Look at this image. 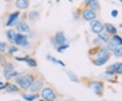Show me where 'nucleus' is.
Listing matches in <instances>:
<instances>
[{"mask_svg":"<svg viewBox=\"0 0 122 101\" xmlns=\"http://www.w3.org/2000/svg\"><path fill=\"white\" fill-rule=\"evenodd\" d=\"M18 85L24 90L30 88L31 85L33 84V79L30 76H25L18 79L17 81Z\"/></svg>","mask_w":122,"mask_h":101,"instance_id":"nucleus-1","label":"nucleus"},{"mask_svg":"<svg viewBox=\"0 0 122 101\" xmlns=\"http://www.w3.org/2000/svg\"><path fill=\"white\" fill-rule=\"evenodd\" d=\"M15 42L19 45H21L24 48H26L29 46V41L27 40V37H26L25 35L20 34V33H18L16 34V38H15Z\"/></svg>","mask_w":122,"mask_h":101,"instance_id":"nucleus-2","label":"nucleus"},{"mask_svg":"<svg viewBox=\"0 0 122 101\" xmlns=\"http://www.w3.org/2000/svg\"><path fill=\"white\" fill-rule=\"evenodd\" d=\"M41 96L46 101H51L55 98L56 95L51 88H45L41 92Z\"/></svg>","mask_w":122,"mask_h":101,"instance_id":"nucleus-3","label":"nucleus"},{"mask_svg":"<svg viewBox=\"0 0 122 101\" xmlns=\"http://www.w3.org/2000/svg\"><path fill=\"white\" fill-rule=\"evenodd\" d=\"M91 26L92 28V31L95 33H100L104 29V26L99 21L94 20L91 22Z\"/></svg>","mask_w":122,"mask_h":101,"instance_id":"nucleus-4","label":"nucleus"},{"mask_svg":"<svg viewBox=\"0 0 122 101\" xmlns=\"http://www.w3.org/2000/svg\"><path fill=\"white\" fill-rule=\"evenodd\" d=\"M90 88L93 90V91L97 94H100L102 93L103 90L102 85L100 84V82L98 81H93L90 84Z\"/></svg>","mask_w":122,"mask_h":101,"instance_id":"nucleus-5","label":"nucleus"},{"mask_svg":"<svg viewBox=\"0 0 122 101\" xmlns=\"http://www.w3.org/2000/svg\"><path fill=\"white\" fill-rule=\"evenodd\" d=\"M14 67L13 65L10 63H8L4 69V76L6 79H10L13 75Z\"/></svg>","mask_w":122,"mask_h":101,"instance_id":"nucleus-6","label":"nucleus"},{"mask_svg":"<svg viewBox=\"0 0 122 101\" xmlns=\"http://www.w3.org/2000/svg\"><path fill=\"white\" fill-rule=\"evenodd\" d=\"M55 40H56V41L57 44H59L60 45H66V38L65 37V35L63 34V33H62V32H58V33H57Z\"/></svg>","mask_w":122,"mask_h":101,"instance_id":"nucleus-7","label":"nucleus"},{"mask_svg":"<svg viewBox=\"0 0 122 101\" xmlns=\"http://www.w3.org/2000/svg\"><path fill=\"white\" fill-rule=\"evenodd\" d=\"M83 16L87 20H92L96 17V15L92 10H85L83 12Z\"/></svg>","mask_w":122,"mask_h":101,"instance_id":"nucleus-8","label":"nucleus"},{"mask_svg":"<svg viewBox=\"0 0 122 101\" xmlns=\"http://www.w3.org/2000/svg\"><path fill=\"white\" fill-rule=\"evenodd\" d=\"M18 30L20 32H23V33H27V32H29L30 31V28L29 26H28V25L26 24L25 22H20L17 27Z\"/></svg>","mask_w":122,"mask_h":101,"instance_id":"nucleus-9","label":"nucleus"},{"mask_svg":"<svg viewBox=\"0 0 122 101\" xmlns=\"http://www.w3.org/2000/svg\"><path fill=\"white\" fill-rule=\"evenodd\" d=\"M18 16H19L18 12H15V13L11 14L10 16L9 17L8 22H7V26H12V25H14V23L17 20Z\"/></svg>","mask_w":122,"mask_h":101,"instance_id":"nucleus-10","label":"nucleus"},{"mask_svg":"<svg viewBox=\"0 0 122 101\" xmlns=\"http://www.w3.org/2000/svg\"><path fill=\"white\" fill-rule=\"evenodd\" d=\"M16 5L19 9H26L29 5V2L27 0H17Z\"/></svg>","mask_w":122,"mask_h":101,"instance_id":"nucleus-11","label":"nucleus"},{"mask_svg":"<svg viewBox=\"0 0 122 101\" xmlns=\"http://www.w3.org/2000/svg\"><path fill=\"white\" fill-rule=\"evenodd\" d=\"M111 69L115 73L121 74V73H122V63L120 62V63L114 64L111 66Z\"/></svg>","mask_w":122,"mask_h":101,"instance_id":"nucleus-12","label":"nucleus"},{"mask_svg":"<svg viewBox=\"0 0 122 101\" xmlns=\"http://www.w3.org/2000/svg\"><path fill=\"white\" fill-rule=\"evenodd\" d=\"M42 86H43V83L42 82H41L39 81H36L35 83H34V84H33L31 85V86H30V90L32 92H37V91L39 90L41 88H42Z\"/></svg>","mask_w":122,"mask_h":101,"instance_id":"nucleus-13","label":"nucleus"},{"mask_svg":"<svg viewBox=\"0 0 122 101\" xmlns=\"http://www.w3.org/2000/svg\"><path fill=\"white\" fill-rule=\"evenodd\" d=\"M16 35V34L13 30H10L7 32V37H8L9 41L12 43L15 42Z\"/></svg>","mask_w":122,"mask_h":101,"instance_id":"nucleus-14","label":"nucleus"},{"mask_svg":"<svg viewBox=\"0 0 122 101\" xmlns=\"http://www.w3.org/2000/svg\"><path fill=\"white\" fill-rule=\"evenodd\" d=\"M108 60H109V56H106V57L98 58L96 59L95 63H96V65H98V66H101V65H103L104 64H105Z\"/></svg>","mask_w":122,"mask_h":101,"instance_id":"nucleus-15","label":"nucleus"},{"mask_svg":"<svg viewBox=\"0 0 122 101\" xmlns=\"http://www.w3.org/2000/svg\"><path fill=\"white\" fill-rule=\"evenodd\" d=\"M6 90L8 92H18L19 90V89L16 85L10 84V85L8 86V87L6 88Z\"/></svg>","mask_w":122,"mask_h":101,"instance_id":"nucleus-16","label":"nucleus"},{"mask_svg":"<svg viewBox=\"0 0 122 101\" xmlns=\"http://www.w3.org/2000/svg\"><path fill=\"white\" fill-rule=\"evenodd\" d=\"M106 29H107V31L109 32L110 33H117L116 28L111 24H107L106 25Z\"/></svg>","mask_w":122,"mask_h":101,"instance_id":"nucleus-17","label":"nucleus"},{"mask_svg":"<svg viewBox=\"0 0 122 101\" xmlns=\"http://www.w3.org/2000/svg\"><path fill=\"white\" fill-rule=\"evenodd\" d=\"M22 97L24 98L25 100L27 101H33L37 98V96L36 95H30V94H23Z\"/></svg>","mask_w":122,"mask_h":101,"instance_id":"nucleus-18","label":"nucleus"},{"mask_svg":"<svg viewBox=\"0 0 122 101\" xmlns=\"http://www.w3.org/2000/svg\"><path fill=\"white\" fill-rule=\"evenodd\" d=\"M108 56V51L106 48H102L98 54V58H102Z\"/></svg>","mask_w":122,"mask_h":101,"instance_id":"nucleus-19","label":"nucleus"},{"mask_svg":"<svg viewBox=\"0 0 122 101\" xmlns=\"http://www.w3.org/2000/svg\"><path fill=\"white\" fill-rule=\"evenodd\" d=\"M88 4H90L91 8L93 10L98 8V3L96 0H90V1Z\"/></svg>","mask_w":122,"mask_h":101,"instance_id":"nucleus-20","label":"nucleus"},{"mask_svg":"<svg viewBox=\"0 0 122 101\" xmlns=\"http://www.w3.org/2000/svg\"><path fill=\"white\" fill-rule=\"evenodd\" d=\"M113 42L116 45H122V38L119 35H115L113 37Z\"/></svg>","mask_w":122,"mask_h":101,"instance_id":"nucleus-21","label":"nucleus"},{"mask_svg":"<svg viewBox=\"0 0 122 101\" xmlns=\"http://www.w3.org/2000/svg\"><path fill=\"white\" fill-rule=\"evenodd\" d=\"M25 61L26 62V63L29 65L30 66H32V67H34V66H37V63L35 61H34L33 59L32 58H29V59H26Z\"/></svg>","mask_w":122,"mask_h":101,"instance_id":"nucleus-22","label":"nucleus"},{"mask_svg":"<svg viewBox=\"0 0 122 101\" xmlns=\"http://www.w3.org/2000/svg\"><path fill=\"white\" fill-rule=\"evenodd\" d=\"M98 37H99V38H100L101 41H103L105 43L109 41V37H108V35H106L105 33L100 34V35H98Z\"/></svg>","mask_w":122,"mask_h":101,"instance_id":"nucleus-23","label":"nucleus"},{"mask_svg":"<svg viewBox=\"0 0 122 101\" xmlns=\"http://www.w3.org/2000/svg\"><path fill=\"white\" fill-rule=\"evenodd\" d=\"M115 55L117 57H122V47L118 48L115 51Z\"/></svg>","mask_w":122,"mask_h":101,"instance_id":"nucleus-24","label":"nucleus"},{"mask_svg":"<svg viewBox=\"0 0 122 101\" xmlns=\"http://www.w3.org/2000/svg\"><path fill=\"white\" fill-rule=\"evenodd\" d=\"M38 16V13L35 11H31L29 14V18L31 20H34Z\"/></svg>","mask_w":122,"mask_h":101,"instance_id":"nucleus-25","label":"nucleus"},{"mask_svg":"<svg viewBox=\"0 0 122 101\" xmlns=\"http://www.w3.org/2000/svg\"><path fill=\"white\" fill-rule=\"evenodd\" d=\"M108 48L111 50V51H115L116 49H117V47H116V44L114 43L113 41H111L110 42L108 45Z\"/></svg>","mask_w":122,"mask_h":101,"instance_id":"nucleus-26","label":"nucleus"},{"mask_svg":"<svg viewBox=\"0 0 122 101\" xmlns=\"http://www.w3.org/2000/svg\"><path fill=\"white\" fill-rule=\"evenodd\" d=\"M68 46H69L68 45H61L60 47H58V48L57 50H58V52H62L63 50H65V49L67 48H68Z\"/></svg>","mask_w":122,"mask_h":101,"instance_id":"nucleus-27","label":"nucleus"},{"mask_svg":"<svg viewBox=\"0 0 122 101\" xmlns=\"http://www.w3.org/2000/svg\"><path fill=\"white\" fill-rule=\"evenodd\" d=\"M5 46H6V44L3 42H0V51L1 52H4L5 49Z\"/></svg>","mask_w":122,"mask_h":101,"instance_id":"nucleus-28","label":"nucleus"},{"mask_svg":"<svg viewBox=\"0 0 122 101\" xmlns=\"http://www.w3.org/2000/svg\"><path fill=\"white\" fill-rule=\"evenodd\" d=\"M118 13H119V12H118L117 10H113V11L111 12V16H112L113 17H116L118 15Z\"/></svg>","mask_w":122,"mask_h":101,"instance_id":"nucleus-29","label":"nucleus"},{"mask_svg":"<svg viewBox=\"0 0 122 101\" xmlns=\"http://www.w3.org/2000/svg\"><path fill=\"white\" fill-rule=\"evenodd\" d=\"M16 51H18V49L16 48H12L10 50V52L11 53V54H13V53L16 52Z\"/></svg>","mask_w":122,"mask_h":101,"instance_id":"nucleus-30","label":"nucleus"},{"mask_svg":"<svg viewBox=\"0 0 122 101\" xmlns=\"http://www.w3.org/2000/svg\"><path fill=\"white\" fill-rule=\"evenodd\" d=\"M119 1H120V2H122V0H119Z\"/></svg>","mask_w":122,"mask_h":101,"instance_id":"nucleus-31","label":"nucleus"},{"mask_svg":"<svg viewBox=\"0 0 122 101\" xmlns=\"http://www.w3.org/2000/svg\"><path fill=\"white\" fill-rule=\"evenodd\" d=\"M69 1H72V0H69Z\"/></svg>","mask_w":122,"mask_h":101,"instance_id":"nucleus-32","label":"nucleus"},{"mask_svg":"<svg viewBox=\"0 0 122 101\" xmlns=\"http://www.w3.org/2000/svg\"><path fill=\"white\" fill-rule=\"evenodd\" d=\"M122 26V25H121V26Z\"/></svg>","mask_w":122,"mask_h":101,"instance_id":"nucleus-33","label":"nucleus"}]
</instances>
